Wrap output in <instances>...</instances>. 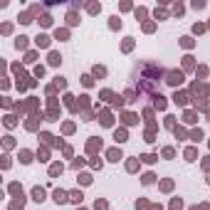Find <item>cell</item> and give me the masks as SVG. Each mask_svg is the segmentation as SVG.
I'll return each instance as SVG.
<instances>
[{
	"label": "cell",
	"instance_id": "obj_1",
	"mask_svg": "<svg viewBox=\"0 0 210 210\" xmlns=\"http://www.w3.org/2000/svg\"><path fill=\"white\" fill-rule=\"evenodd\" d=\"M166 82H168L170 87H178V84L183 82V72H178V69H173V72H168V74H166Z\"/></svg>",
	"mask_w": 210,
	"mask_h": 210
},
{
	"label": "cell",
	"instance_id": "obj_2",
	"mask_svg": "<svg viewBox=\"0 0 210 210\" xmlns=\"http://www.w3.org/2000/svg\"><path fill=\"white\" fill-rule=\"evenodd\" d=\"M173 102H176V104H181V106H185V104H188V94H185V91H176Z\"/></svg>",
	"mask_w": 210,
	"mask_h": 210
},
{
	"label": "cell",
	"instance_id": "obj_3",
	"mask_svg": "<svg viewBox=\"0 0 210 210\" xmlns=\"http://www.w3.org/2000/svg\"><path fill=\"white\" fill-rule=\"evenodd\" d=\"M54 200H57V203H67V200H69V195L64 193V190L57 188V190H54Z\"/></svg>",
	"mask_w": 210,
	"mask_h": 210
},
{
	"label": "cell",
	"instance_id": "obj_4",
	"mask_svg": "<svg viewBox=\"0 0 210 210\" xmlns=\"http://www.w3.org/2000/svg\"><path fill=\"white\" fill-rule=\"evenodd\" d=\"M32 198H35L37 203H42V200H45V188H35V190H32Z\"/></svg>",
	"mask_w": 210,
	"mask_h": 210
},
{
	"label": "cell",
	"instance_id": "obj_5",
	"mask_svg": "<svg viewBox=\"0 0 210 210\" xmlns=\"http://www.w3.org/2000/svg\"><path fill=\"white\" fill-rule=\"evenodd\" d=\"M37 47H50V37L47 35H37Z\"/></svg>",
	"mask_w": 210,
	"mask_h": 210
},
{
	"label": "cell",
	"instance_id": "obj_6",
	"mask_svg": "<svg viewBox=\"0 0 210 210\" xmlns=\"http://www.w3.org/2000/svg\"><path fill=\"white\" fill-rule=\"evenodd\" d=\"M62 62V57H60V52H50V64L52 67H57V64H60Z\"/></svg>",
	"mask_w": 210,
	"mask_h": 210
},
{
	"label": "cell",
	"instance_id": "obj_7",
	"mask_svg": "<svg viewBox=\"0 0 210 210\" xmlns=\"http://www.w3.org/2000/svg\"><path fill=\"white\" fill-rule=\"evenodd\" d=\"M99 119H102V124H104V126H111V121H114L109 111H102V116H99Z\"/></svg>",
	"mask_w": 210,
	"mask_h": 210
},
{
	"label": "cell",
	"instance_id": "obj_8",
	"mask_svg": "<svg viewBox=\"0 0 210 210\" xmlns=\"http://www.w3.org/2000/svg\"><path fill=\"white\" fill-rule=\"evenodd\" d=\"M50 173H52V176H60V173H62V163H52V166H50Z\"/></svg>",
	"mask_w": 210,
	"mask_h": 210
},
{
	"label": "cell",
	"instance_id": "obj_9",
	"mask_svg": "<svg viewBox=\"0 0 210 210\" xmlns=\"http://www.w3.org/2000/svg\"><path fill=\"white\" fill-rule=\"evenodd\" d=\"M10 193H15L17 198H20V200H22V188H20V185H17V183H12V185H10Z\"/></svg>",
	"mask_w": 210,
	"mask_h": 210
},
{
	"label": "cell",
	"instance_id": "obj_10",
	"mask_svg": "<svg viewBox=\"0 0 210 210\" xmlns=\"http://www.w3.org/2000/svg\"><path fill=\"white\" fill-rule=\"evenodd\" d=\"M15 47H17V50H25V47H27V37H17V40H15Z\"/></svg>",
	"mask_w": 210,
	"mask_h": 210
},
{
	"label": "cell",
	"instance_id": "obj_11",
	"mask_svg": "<svg viewBox=\"0 0 210 210\" xmlns=\"http://www.w3.org/2000/svg\"><path fill=\"white\" fill-rule=\"evenodd\" d=\"M20 161L22 163H30L32 161V153H30V151H20Z\"/></svg>",
	"mask_w": 210,
	"mask_h": 210
},
{
	"label": "cell",
	"instance_id": "obj_12",
	"mask_svg": "<svg viewBox=\"0 0 210 210\" xmlns=\"http://www.w3.org/2000/svg\"><path fill=\"white\" fill-rule=\"evenodd\" d=\"M195 156H198L195 148H188V151H185V161H195Z\"/></svg>",
	"mask_w": 210,
	"mask_h": 210
},
{
	"label": "cell",
	"instance_id": "obj_13",
	"mask_svg": "<svg viewBox=\"0 0 210 210\" xmlns=\"http://www.w3.org/2000/svg\"><path fill=\"white\" fill-rule=\"evenodd\" d=\"M114 139H116L119 143H121V141H126V131H124V129H119L116 133H114Z\"/></svg>",
	"mask_w": 210,
	"mask_h": 210
},
{
	"label": "cell",
	"instance_id": "obj_14",
	"mask_svg": "<svg viewBox=\"0 0 210 210\" xmlns=\"http://www.w3.org/2000/svg\"><path fill=\"white\" fill-rule=\"evenodd\" d=\"M87 148H89V151H97V148H102V141H97V139H91Z\"/></svg>",
	"mask_w": 210,
	"mask_h": 210
},
{
	"label": "cell",
	"instance_id": "obj_15",
	"mask_svg": "<svg viewBox=\"0 0 210 210\" xmlns=\"http://www.w3.org/2000/svg\"><path fill=\"white\" fill-rule=\"evenodd\" d=\"M109 158H111V161H119V158H121V151L111 148V151H109Z\"/></svg>",
	"mask_w": 210,
	"mask_h": 210
},
{
	"label": "cell",
	"instance_id": "obj_16",
	"mask_svg": "<svg viewBox=\"0 0 210 210\" xmlns=\"http://www.w3.org/2000/svg\"><path fill=\"white\" fill-rule=\"evenodd\" d=\"M153 99H156V106H158V109H166V99L161 97V94H156Z\"/></svg>",
	"mask_w": 210,
	"mask_h": 210
},
{
	"label": "cell",
	"instance_id": "obj_17",
	"mask_svg": "<svg viewBox=\"0 0 210 210\" xmlns=\"http://www.w3.org/2000/svg\"><path fill=\"white\" fill-rule=\"evenodd\" d=\"M200 139H203V131L200 129H195L193 133H190V141H200Z\"/></svg>",
	"mask_w": 210,
	"mask_h": 210
},
{
	"label": "cell",
	"instance_id": "obj_18",
	"mask_svg": "<svg viewBox=\"0 0 210 210\" xmlns=\"http://www.w3.org/2000/svg\"><path fill=\"white\" fill-rule=\"evenodd\" d=\"M69 200H74V203H82V193H79V190H74V193H69Z\"/></svg>",
	"mask_w": 210,
	"mask_h": 210
},
{
	"label": "cell",
	"instance_id": "obj_19",
	"mask_svg": "<svg viewBox=\"0 0 210 210\" xmlns=\"http://www.w3.org/2000/svg\"><path fill=\"white\" fill-rule=\"evenodd\" d=\"M67 22H69V25H77L79 20H77V15H74V12H69V15H67Z\"/></svg>",
	"mask_w": 210,
	"mask_h": 210
},
{
	"label": "cell",
	"instance_id": "obj_20",
	"mask_svg": "<svg viewBox=\"0 0 210 210\" xmlns=\"http://www.w3.org/2000/svg\"><path fill=\"white\" fill-rule=\"evenodd\" d=\"M54 37H57V40H67V30H57Z\"/></svg>",
	"mask_w": 210,
	"mask_h": 210
},
{
	"label": "cell",
	"instance_id": "obj_21",
	"mask_svg": "<svg viewBox=\"0 0 210 210\" xmlns=\"http://www.w3.org/2000/svg\"><path fill=\"white\" fill-rule=\"evenodd\" d=\"M181 205H183V203H181V198H176L173 203H170V210H181Z\"/></svg>",
	"mask_w": 210,
	"mask_h": 210
},
{
	"label": "cell",
	"instance_id": "obj_22",
	"mask_svg": "<svg viewBox=\"0 0 210 210\" xmlns=\"http://www.w3.org/2000/svg\"><path fill=\"white\" fill-rule=\"evenodd\" d=\"M116 27H121V20L119 17H111V30H116Z\"/></svg>",
	"mask_w": 210,
	"mask_h": 210
},
{
	"label": "cell",
	"instance_id": "obj_23",
	"mask_svg": "<svg viewBox=\"0 0 210 210\" xmlns=\"http://www.w3.org/2000/svg\"><path fill=\"white\" fill-rule=\"evenodd\" d=\"M185 69H193V57H185V62H183Z\"/></svg>",
	"mask_w": 210,
	"mask_h": 210
},
{
	"label": "cell",
	"instance_id": "obj_24",
	"mask_svg": "<svg viewBox=\"0 0 210 210\" xmlns=\"http://www.w3.org/2000/svg\"><path fill=\"white\" fill-rule=\"evenodd\" d=\"M17 20H20V22H25V25H27V22H32V20H30V15H27V12H22V15H20V17H17Z\"/></svg>",
	"mask_w": 210,
	"mask_h": 210
},
{
	"label": "cell",
	"instance_id": "obj_25",
	"mask_svg": "<svg viewBox=\"0 0 210 210\" xmlns=\"http://www.w3.org/2000/svg\"><path fill=\"white\" fill-rule=\"evenodd\" d=\"M181 45H183V47H193V40H190V37H183Z\"/></svg>",
	"mask_w": 210,
	"mask_h": 210
},
{
	"label": "cell",
	"instance_id": "obj_26",
	"mask_svg": "<svg viewBox=\"0 0 210 210\" xmlns=\"http://www.w3.org/2000/svg\"><path fill=\"white\" fill-rule=\"evenodd\" d=\"M94 74H97V77H104L106 69H104V67H94Z\"/></svg>",
	"mask_w": 210,
	"mask_h": 210
},
{
	"label": "cell",
	"instance_id": "obj_27",
	"mask_svg": "<svg viewBox=\"0 0 210 210\" xmlns=\"http://www.w3.org/2000/svg\"><path fill=\"white\" fill-rule=\"evenodd\" d=\"M153 178H156L153 173H146V176H143V183H146V185H148V183H153Z\"/></svg>",
	"mask_w": 210,
	"mask_h": 210
},
{
	"label": "cell",
	"instance_id": "obj_28",
	"mask_svg": "<svg viewBox=\"0 0 210 210\" xmlns=\"http://www.w3.org/2000/svg\"><path fill=\"white\" fill-rule=\"evenodd\" d=\"M10 210H22V200H15V203L10 205Z\"/></svg>",
	"mask_w": 210,
	"mask_h": 210
},
{
	"label": "cell",
	"instance_id": "obj_29",
	"mask_svg": "<svg viewBox=\"0 0 210 210\" xmlns=\"http://www.w3.org/2000/svg\"><path fill=\"white\" fill-rule=\"evenodd\" d=\"M133 47V42H131V37H126V42H124V52H129Z\"/></svg>",
	"mask_w": 210,
	"mask_h": 210
},
{
	"label": "cell",
	"instance_id": "obj_30",
	"mask_svg": "<svg viewBox=\"0 0 210 210\" xmlns=\"http://www.w3.org/2000/svg\"><path fill=\"white\" fill-rule=\"evenodd\" d=\"M185 121H188V124H193V121H195V114H193V111H188V114H185Z\"/></svg>",
	"mask_w": 210,
	"mask_h": 210
},
{
	"label": "cell",
	"instance_id": "obj_31",
	"mask_svg": "<svg viewBox=\"0 0 210 210\" xmlns=\"http://www.w3.org/2000/svg\"><path fill=\"white\" fill-rule=\"evenodd\" d=\"M124 121H126V124H133V121H136V116H133V114H126Z\"/></svg>",
	"mask_w": 210,
	"mask_h": 210
},
{
	"label": "cell",
	"instance_id": "obj_32",
	"mask_svg": "<svg viewBox=\"0 0 210 210\" xmlns=\"http://www.w3.org/2000/svg\"><path fill=\"white\" fill-rule=\"evenodd\" d=\"M126 168H129V170H131V173H133V170H136V168H139V163H136V161H129V166H126Z\"/></svg>",
	"mask_w": 210,
	"mask_h": 210
},
{
	"label": "cell",
	"instance_id": "obj_33",
	"mask_svg": "<svg viewBox=\"0 0 210 210\" xmlns=\"http://www.w3.org/2000/svg\"><path fill=\"white\" fill-rule=\"evenodd\" d=\"M163 156L166 158H173V148H163Z\"/></svg>",
	"mask_w": 210,
	"mask_h": 210
},
{
	"label": "cell",
	"instance_id": "obj_34",
	"mask_svg": "<svg viewBox=\"0 0 210 210\" xmlns=\"http://www.w3.org/2000/svg\"><path fill=\"white\" fill-rule=\"evenodd\" d=\"M79 181L87 185V183H91V176H87V173H84V176H79Z\"/></svg>",
	"mask_w": 210,
	"mask_h": 210
},
{
	"label": "cell",
	"instance_id": "obj_35",
	"mask_svg": "<svg viewBox=\"0 0 210 210\" xmlns=\"http://www.w3.org/2000/svg\"><path fill=\"white\" fill-rule=\"evenodd\" d=\"M163 190H170V188H173V183H170V181H163V185H161Z\"/></svg>",
	"mask_w": 210,
	"mask_h": 210
},
{
	"label": "cell",
	"instance_id": "obj_36",
	"mask_svg": "<svg viewBox=\"0 0 210 210\" xmlns=\"http://www.w3.org/2000/svg\"><path fill=\"white\" fill-rule=\"evenodd\" d=\"M94 208H97V210H104V208H106V203H104V200H97V205H94Z\"/></svg>",
	"mask_w": 210,
	"mask_h": 210
},
{
	"label": "cell",
	"instance_id": "obj_37",
	"mask_svg": "<svg viewBox=\"0 0 210 210\" xmlns=\"http://www.w3.org/2000/svg\"><path fill=\"white\" fill-rule=\"evenodd\" d=\"M190 210H210V205H198V208H190Z\"/></svg>",
	"mask_w": 210,
	"mask_h": 210
}]
</instances>
